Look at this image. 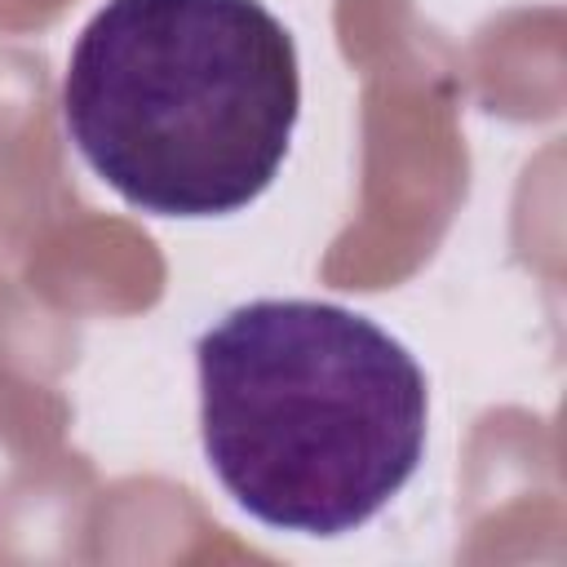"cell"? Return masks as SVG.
Listing matches in <instances>:
<instances>
[{
	"label": "cell",
	"instance_id": "obj_2",
	"mask_svg": "<svg viewBox=\"0 0 567 567\" xmlns=\"http://www.w3.org/2000/svg\"><path fill=\"white\" fill-rule=\"evenodd\" d=\"M297 111V44L261 0H106L62 80L75 151L159 217L248 208L275 182Z\"/></svg>",
	"mask_w": 567,
	"mask_h": 567
},
{
	"label": "cell",
	"instance_id": "obj_1",
	"mask_svg": "<svg viewBox=\"0 0 567 567\" xmlns=\"http://www.w3.org/2000/svg\"><path fill=\"white\" fill-rule=\"evenodd\" d=\"M208 470L257 523L363 527L425 452V372L359 310L306 297L235 306L195 341Z\"/></svg>",
	"mask_w": 567,
	"mask_h": 567
}]
</instances>
